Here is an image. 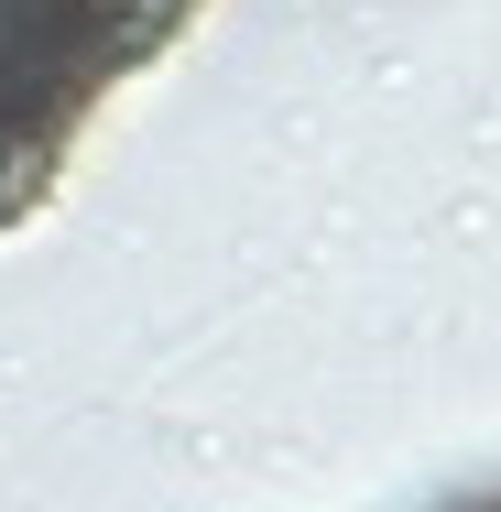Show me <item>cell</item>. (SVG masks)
<instances>
[{"mask_svg":"<svg viewBox=\"0 0 501 512\" xmlns=\"http://www.w3.org/2000/svg\"><path fill=\"white\" fill-rule=\"evenodd\" d=\"M66 164H77V131H55V120H33V109L0 99V240L33 229L44 207L66 197Z\"/></svg>","mask_w":501,"mask_h":512,"instance_id":"2","label":"cell"},{"mask_svg":"<svg viewBox=\"0 0 501 512\" xmlns=\"http://www.w3.org/2000/svg\"><path fill=\"white\" fill-rule=\"evenodd\" d=\"M197 0H0V99L88 131L109 88L164 66L186 44Z\"/></svg>","mask_w":501,"mask_h":512,"instance_id":"1","label":"cell"}]
</instances>
